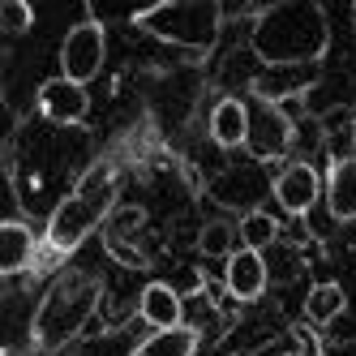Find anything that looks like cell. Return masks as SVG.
<instances>
[{
  "label": "cell",
  "instance_id": "21",
  "mask_svg": "<svg viewBox=\"0 0 356 356\" xmlns=\"http://www.w3.org/2000/svg\"><path fill=\"white\" fill-rule=\"evenodd\" d=\"M168 288H172L176 296H181V300H185V296H197L202 288H207V279H202V275H197L193 266H185V270H181V275H176V279H172V284H168Z\"/></svg>",
  "mask_w": 356,
  "mask_h": 356
},
{
  "label": "cell",
  "instance_id": "20",
  "mask_svg": "<svg viewBox=\"0 0 356 356\" xmlns=\"http://www.w3.org/2000/svg\"><path fill=\"white\" fill-rule=\"evenodd\" d=\"M288 352L284 356H322V343H318V335L309 326H296V330H288Z\"/></svg>",
  "mask_w": 356,
  "mask_h": 356
},
{
  "label": "cell",
  "instance_id": "13",
  "mask_svg": "<svg viewBox=\"0 0 356 356\" xmlns=\"http://www.w3.org/2000/svg\"><path fill=\"white\" fill-rule=\"evenodd\" d=\"M343 309H348L343 284H335V279H322V284H314L309 296H305V326H309V330H322V326L335 322Z\"/></svg>",
  "mask_w": 356,
  "mask_h": 356
},
{
  "label": "cell",
  "instance_id": "4",
  "mask_svg": "<svg viewBox=\"0 0 356 356\" xmlns=\"http://www.w3.org/2000/svg\"><path fill=\"white\" fill-rule=\"evenodd\" d=\"M134 26L155 35L159 43L185 47V52L202 56L219 43L223 31V9L215 0H163V5H150L134 13Z\"/></svg>",
  "mask_w": 356,
  "mask_h": 356
},
{
  "label": "cell",
  "instance_id": "19",
  "mask_svg": "<svg viewBox=\"0 0 356 356\" xmlns=\"http://www.w3.org/2000/svg\"><path fill=\"white\" fill-rule=\"evenodd\" d=\"M104 249H108V258H116L120 266H129V270H142L146 266V253L142 249H129V245H124V236H104Z\"/></svg>",
  "mask_w": 356,
  "mask_h": 356
},
{
  "label": "cell",
  "instance_id": "14",
  "mask_svg": "<svg viewBox=\"0 0 356 356\" xmlns=\"http://www.w3.org/2000/svg\"><path fill=\"white\" fill-rule=\"evenodd\" d=\"M322 193H326V207H330L335 219H356V155L339 159L335 168H330Z\"/></svg>",
  "mask_w": 356,
  "mask_h": 356
},
{
  "label": "cell",
  "instance_id": "24",
  "mask_svg": "<svg viewBox=\"0 0 356 356\" xmlns=\"http://www.w3.org/2000/svg\"><path fill=\"white\" fill-rule=\"evenodd\" d=\"M65 356H78V352H65Z\"/></svg>",
  "mask_w": 356,
  "mask_h": 356
},
{
  "label": "cell",
  "instance_id": "2",
  "mask_svg": "<svg viewBox=\"0 0 356 356\" xmlns=\"http://www.w3.org/2000/svg\"><path fill=\"white\" fill-rule=\"evenodd\" d=\"M104 284L86 270H60L47 292L39 296L35 314H31V348L35 352H56L65 356L69 343L86 330V322L99 309Z\"/></svg>",
  "mask_w": 356,
  "mask_h": 356
},
{
  "label": "cell",
  "instance_id": "16",
  "mask_svg": "<svg viewBox=\"0 0 356 356\" xmlns=\"http://www.w3.org/2000/svg\"><path fill=\"white\" fill-rule=\"evenodd\" d=\"M275 236H279V219H275L270 211H249V215L236 223V241H241V249L262 253L266 245H275Z\"/></svg>",
  "mask_w": 356,
  "mask_h": 356
},
{
  "label": "cell",
  "instance_id": "9",
  "mask_svg": "<svg viewBox=\"0 0 356 356\" xmlns=\"http://www.w3.org/2000/svg\"><path fill=\"white\" fill-rule=\"evenodd\" d=\"M223 284L236 300H258L266 292V258L253 249H236L223 266Z\"/></svg>",
  "mask_w": 356,
  "mask_h": 356
},
{
  "label": "cell",
  "instance_id": "15",
  "mask_svg": "<svg viewBox=\"0 0 356 356\" xmlns=\"http://www.w3.org/2000/svg\"><path fill=\"white\" fill-rule=\"evenodd\" d=\"M197 352V330L193 326H176V330H155L142 343H134L129 356H193Z\"/></svg>",
  "mask_w": 356,
  "mask_h": 356
},
{
  "label": "cell",
  "instance_id": "3",
  "mask_svg": "<svg viewBox=\"0 0 356 356\" xmlns=\"http://www.w3.org/2000/svg\"><path fill=\"white\" fill-rule=\"evenodd\" d=\"M116 189H120V168L112 159H99L82 172V181L73 185L60 202L52 219L43 227V245L52 258H65V253L78 249L99 223H104L116 207Z\"/></svg>",
  "mask_w": 356,
  "mask_h": 356
},
{
  "label": "cell",
  "instance_id": "12",
  "mask_svg": "<svg viewBox=\"0 0 356 356\" xmlns=\"http://www.w3.org/2000/svg\"><path fill=\"white\" fill-rule=\"evenodd\" d=\"M245 134H249V108H245V99H236V95L219 99V104L211 108V138H215V146L236 150V146H245Z\"/></svg>",
  "mask_w": 356,
  "mask_h": 356
},
{
  "label": "cell",
  "instance_id": "10",
  "mask_svg": "<svg viewBox=\"0 0 356 356\" xmlns=\"http://www.w3.org/2000/svg\"><path fill=\"white\" fill-rule=\"evenodd\" d=\"M138 314L146 326H155V330H176V326H185V300L176 296L163 279H155V284H146L142 296H138Z\"/></svg>",
  "mask_w": 356,
  "mask_h": 356
},
{
  "label": "cell",
  "instance_id": "23",
  "mask_svg": "<svg viewBox=\"0 0 356 356\" xmlns=\"http://www.w3.org/2000/svg\"><path fill=\"white\" fill-rule=\"evenodd\" d=\"M0 356H22V352H0Z\"/></svg>",
  "mask_w": 356,
  "mask_h": 356
},
{
  "label": "cell",
  "instance_id": "22",
  "mask_svg": "<svg viewBox=\"0 0 356 356\" xmlns=\"http://www.w3.org/2000/svg\"><path fill=\"white\" fill-rule=\"evenodd\" d=\"M322 356H356V339H339L335 348H326Z\"/></svg>",
  "mask_w": 356,
  "mask_h": 356
},
{
  "label": "cell",
  "instance_id": "11",
  "mask_svg": "<svg viewBox=\"0 0 356 356\" xmlns=\"http://www.w3.org/2000/svg\"><path fill=\"white\" fill-rule=\"evenodd\" d=\"M35 232L17 219H0V275H22L26 266H35Z\"/></svg>",
  "mask_w": 356,
  "mask_h": 356
},
{
  "label": "cell",
  "instance_id": "5",
  "mask_svg": "<svg viewBox=\"0 0 356 356\" xmlns=\"http://www.w3.org/2000/svg\"><path fill=\"white\" fill-rule=\"evenodd\" d=\"M104 60H108V31L95 17L73 22L65 31V43H60V78L86 86L90 78L104 73Z\"/></svg>",
  "mask_w": 356,
  "mask_h": 356
},
{
  "label": "cell",
  "instance_id": "8",
  "mask_svg": "<svg viewBox=\"0 0 356 356\" xmlns=\"http://www.w3.org/2000/svg\"><path fill=\"white\" fill-rule=\"evenodd\" d=\"M39 112L52 124H82L90 112V95L86 86L69 82V78H47L39 86Z\"/></svg>",
  "mask_w": 356,
  "mask_h": 356
},
{
  "label": "cell",
  "instance_id": "7",
  "mask_svg": "<svg viewBox=\"0 0 356 356\" xmlns=\"http://www.w3.org/2000/svg\"><path fill=\"white\" fill-rule=\"evenodd\" d=\"M270 193H275V202L288 215H309L322 202V172L314 163H300L296 159L288 168H279V176L270 181Z\"/></svg>",
  "mask_w": 356,
  "mask_h": 356
},
{
  "label": "cell",
  "instance_id": "18",
  "mask_svg": "<svg viewBox=\"0 0 356 356\" xmlns=\"http://www.w3.org/2000/svg\"><path fill=\"white\" fill-rule=\"evenodd\" d=\"M31 26H35V9L26 0H0V35L22 39V35H31Z\"/></svg>",
  "mask_w": 356,
  "mask_h": 356
},
{
  "label": "cell",
  "instance_id": "6",
  "mask_svg": "<svg viewBox=\"0 0 356 356\" xmlns=\"http://www.w3.org/2000/svg\"><path fill=\"white\" fill-rule=\"evenodd\" d=\"M249 134L245 146L253 159H279L292 146V120L275 99H249Z\"/></svg>",
  "mask_w": 356,
  "mask_h": 356
},
{
  "label": "cell",
  "instance_id": "17",
  "mask_svg": "<svg viewBox=\"0 0 356 356\" xmlns=\"http://www.w3.org/2000/svg\"><path fill=\"white\" fill-rule=\"evenodd\" d=\"M197 249L207 253V258H232V253L241 249L236 241V223H227V219H211V223H202V232H197Z\"/></svg>",
  "mask_w": 356,
  "mask_h": 356
},
{
  "label": "cell",
  "instance_id": "1",
  "mask_svg": "<svg viewBox=\"0 0 356 356\" xmlns=\"http://www.w3.org/2000/svg\"><path fill=\"white\" fill-rule=\"evenodd\" d=\"M249 47L266 69H309L330 52V17L318 0H279L258 13Z\"/></svg>",
  "mask_w": 356,
  "mask_h": 356
}]
</instances>
